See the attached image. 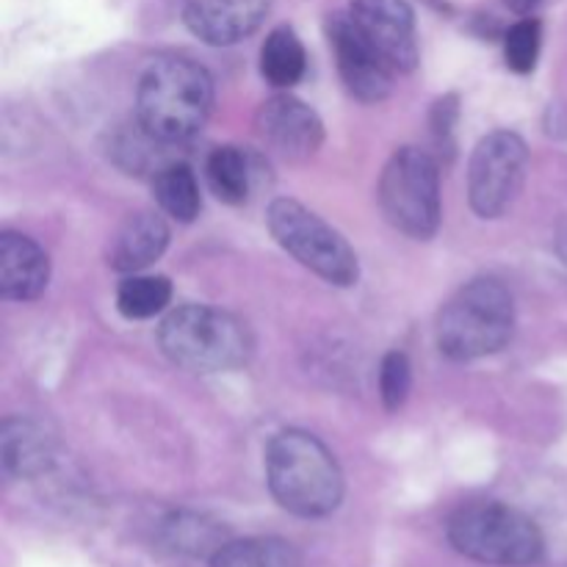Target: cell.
<instances>
[{
    "label": "cell",
    "mask_w": 567,
    "mask_h": 567,
    "mask_svg": "<svg viewBox=\"0 0 567 567\" xmlns=\"http://www.w3.org/2000/svg\"><path fill=\"white\" fill-rule=\"evenodd\" d=\"M214 105L208 70L183 55H161L136 89V122L161 144L188 142L203 131Z\"/></svg>",
    "instance_id": "6da1fadb"
},
{
    "label": "cell",
    "mask_w": 567,
    "mask_h": 567,
    "mask_svg": "<svg viewBox=\"0 0 567 567\" xmlns=\"http://www.w3.org/2000/svg\"><path fill=\"white\" fill-rule=\"evenodd\" d=\"M266 480L275 502L299 518H324L343 498V474L316 435L286 430L266 449Z\"/></svg>",
    "instance_id": "7a4b0ae2"
},
{
    "label": "cell",
    "mask_w": 567,
    "mask_h": 567,
    "mask_svg": "<svg viewBox=\"0 0 567 567\" xmlns=\"http://www.w3.org/2000/svg\"><path fill=\"white\" fill-rule=\"evenodd\" d=\"M515 330L513 293L482 277L460 288L437 313V347L452 360H480L502 352Z\"/></svg>",
    "instance_id": "3957f363"
},
{
    "label": "cell",
    "mask_w": 567,
    "mask_h": 567,
    "mask_svg": "<svg viewBox=\"0 0 567 567\" xmlns=\"http://www.w3.org/2000/svg\"><path fill=\"white\" fill-rule=\"evenodd\" d=\"M158 341L172 363L197 374L238 369L249 358V336L241 321L208 305L172 310L161 321Z\"/></svg>",
    "instance_id": "277c9868"
},
{
    "label": "cell",
    "mask_w": 567,
    "mask_h": 567,
    "mask_svg": "<svg viewBox=\"0 0 567 567\" xmlns=\"http://www.w3.org/2000/svg\"><path fill=\"white\" fill-rule=\"evenodd\" d=\"M449 543L485 565L526 567L543 557V535L535 520L502 502H474L449 520Z\"/></svg>",
    "instance_id": "5b68a950"
},
{
    "label": "cell",
    "mask_w": 567,
    "mask_h": 567,
    "mask_svg": "<svg viewBox=\"0 0 567 567\" xmlns=\"http://www.w3.org/2000/svg\"><path fill=\"white\" fill-rule=\"evenodd\" d=\"M382 216L410 238L426 241L441 227V169L426 150L402 147L391 155L377 186Z\"/></svg>",
    "instance_id": "8992f818"
},
{
    "label": "cell",
    "mask_w": 567,
    "mask_h": 567,
    "mask_svg": "<svg viewBox=\"0 0 567 567\" xmlns=\"http://www.w3.org/2000/svg\"><path fill=\"white\" fill-rule=\"evenodd\" d=\"M266 225H269L275 241L321 280L341 288L358 282L360 266L354 249L336 227L327 225L319 214L305 208L302 203L275 199L266 210Z\"/></svg>",
    "instance_id": "52a82bcc"
},
{
    "label": "cell",
    "mask_w": 567,
    "mask_h": 567,
    "mask_svg": "<svg viewBox=\"0 0 567 567\" xmlns=\"http://www.w3.org/2000/svg\"><path fill=\"white\" fill-rule=\"evenodd\" d=\"M529 150L513 131L487 133L468 164V199L482 219H498L513 208L526 181Z\"/></svg>",
    "instance_id": "ba28073f"
},
{
    "label": "cell",
    "mask_w": 567,
    "mask_h": 567,
    "mask_svg": "<svg viewBox=\"0 0 567 567\" xmlns=\"http://www.w3.org/2000/svg\"><path fill=\"white\" fill-rule=\"evenodd\" d=\"M327 39L336 55L338 75L349 94L363 103H380L391 94L396 70L382 59L380 50L363 37L349 14H336L327 20Z\"/></svg>",
    "instance_id": "9c48e42d"
},
{
    "label": "cell",
    "mask_w": 567,
    "mask_h": 567,
    "mask_svg": "<svg viewBox=\"0 0 567 567\" xmlns=\"http://www.w3.org/2000/svg\"><path fill=\"white\" fill-rule=\"evenodd\" d=\"M255 127L266 147L286 161H308L324 142L319 114L293 94H275L264 100L255 114Z\"/></svg>",
    "instance_id": "30bf717a"
},
{
    "label": "cell",
    "mask_w": 567,
    "mask_h": 567,
    "mask_svg": "<svg viewBox=\"0 0 567 567\" xmlns=\"http://www.w3.org/2000/svg\"><path fill=\"white\" fill-rule=\"evenodd\" d=\"M349 17L396 72L419 66L415 17L408 0H352Z\"/></svg>",
    "instance_id": "8fae6325"
},
{
    "label": "cell",
    "mask_w": 567,
    "mask_h": 567,
    "mask_svg": "<svg viewBox=\"0 0 567 567\" xmlns=\"http://www.w3.org/2000/svg\"><path fill=\"white\" fill-rule=\"evenodd\" d=\"M269 6L271 0H188L183 20L194 37L225 48L258 31Z\"/></svg>",
    "instance_id": "7c38bea8"
},
{
    "label": "cell",
    "mask_w": 567,
    "mask_h": 567,
    "mask_svg": "<svg viewBox=\"0 0 567 567\" xmlns=\"http://www.w3.org/2000/svg\"><path fill=\"white\" fill-rule=\"evenodd\" d=\"M50 282V258L33 238L22 233L0 236V297L31 302Z\"/></svg>",
    "instance_id": "4fadbf2b"
},
{
    "label": "cell",
    "mask_w": 567,
    "mask_h": 567,
    "mask_svg": "<svg viewBox=\"0 0 567 567\" xmlns=\"http://www.w3.org/2000/svg\"><path fill=\"white\" fill-rule=\"evenodd\" d=\"M169 227L158 214H133L116 227L109 244V266L122 275H138L164 255Z\"/></svg>",
    "instance_id": "5bb4252c"
},
{
    "label": "cell",
    "mask_w": 567,
    "mask_h": 567,
    "mask_svg": "<svg viewBox=\"0 0 567 567\" xmlns=\"http://www.w3.org/2000/svg\"><path fill=\"white\" fill-rule=\"evenodd\" d=\"M0 460L6 474L31 480L44 474L53 463V441L33 421L9 419L0 426Z\"/></svg>",
    "instance_id": "9a60e30c"
},
{
    "label": "cell",
    "mask_w": 567,
    "mask_h": 567,
    "mask_svg": "<svg viewBox=\"0 0 567 567\" xmlns=\"http://www.w3.org/2000/svg\"><path fill=\"white\" fill-rule=\"evenodd\" d=\"M205 177H208L210 192H214L221 203L241 205L247 203L249 194H252V158L238 147H216L214 153L208 155V164H205Z\"/></svg>",
    "instance_id": "2e32d148"
},
{
    "label": "cell",
    "mask_w": 567,
    "mask_h": 567,
    "mask_svg": "<svg viewBox=\"0 0 567 567\" xmlns=\"http://www.w3.org/2000/svg\"><path fill=\"white\" fill-rule=\"evenodd\" d=\"M305 66H308V55L297 31L288 25L275 28L260 48V75L275 89H291L293 83L302 81Z\"/></svg>",
    "instance_id": "e0dca14e"
},
{
    "label": "cell",
    "mask_w": 567,
    "mask_h": 567,
    "mask_svg": "<svg viewBox=\"0 0 567 567\" xmlns=\"http://www.w3.org/2000/svg\"><path fill=\"white\" fill-rule=\"evenodd\" d=\"M210 567H302V557L280 537H247L216 548Z\"/></svg>",
    "instance_id": "ac0fdd59"
},
{
    "label": "cell",
    "mask_w": 567,
    "mask_h": 567,
    "mask_svg": "<svg viewBox=\"0 0 567 567\" xmlns=\"http://www.w3.org/2000/svg\"><path fill=\"white\" fill-rule=\"evenodd\" d=\"M155 199H158L161 210L169 214L177 221H194L203 208L199 199L197 177H194L192 166L188 164H166L161 166L158 175L153 181Z\"/></svg>",
    "instance_id": "d6986e66"
},
{
    "label": "cell",
    "mask_w": 567,
    "mask_h": 567,
    "mask_svg": "<svg viewBox=\"0 0 567 567\" xmlns=\"http://www.w3.org/2000/svg\"><path fill=\"white\" fill-rule=\"evenodd\" d=\"M172 299V282L161 275H131L116 288V308L125 319L142 321L164 313Z\"/></svg>",
    "instance_id": "ffe728a7"
},
{
    "label": "cell",
    "mask_w": 567,
    "mask_h": 567,
    "mask_svg": "<svg viewBox=\"0 0 567 567\" xmlns=\"http://www.w3.org/2000/svg\"><path fill=\"white\" fill-rule=\"evenodd\" d=\"M543 48V25L535 17H524L520 22H515L513 28L504 37V59L507 66L518 75H526L537 66Z\"/></svg>",
    "instance_id": "44dd1931"
},
{
    "label": "cell",
    "mask_w": 567,
    "mask_h": 567,
    "mask_svg": "<svg viewBox=\"0 0 567 567\" xmlns=\"http://www.w3.org/2000/svg\"><path fill=\"white\" fill-rule=\"evenodd\" d=\"M410 385H413V369L404 352H388L380 365V396L388 410H399L410 396Z\"/></svg>",
    "instance_id": "7402d4cb"
},
{
    "label": "cell",
    "mask_w": 567,
    "mask_h": 567,
    "mask_svg": "<svg viewBox=\"0 0 567 567\" xmlns=\"http://www.w3.org/2000/svg\"><path fill=\"white\" fill-rule=\"evenodd\" d=\"M457 94H446V97L437 100L435 109H432V133H435V138L441 144H446L449 136H452L454 122H457Z\"/></svg>",
    "instance_id": "603a6c76"
},
{
    "label": "cell",
    "mask_w": 567,
    "mask_h": 567,
    "mask_svg": "<svg viewBox=\"0 0 567 567\" xmlns=\"http://www.w3.org/2000/svg\"><path fill=\"white\" fill-rule=\"evenodd\" d=\"M504 6H507L509 11H515V14H520V17H529L532 11L537 9V6H540V0H502Z\"/></svg>",
    "instance_id": "cb8c5ba5"
},
{
    "label": "cell",
    "mask_w": 567,
    "mask_h": 567,
    "mask_svg": "<svg viewBox=\"0 0 567 567\" xmlns=\"http://www.w3.org/2000/svg\"><path fill=\"white\" fill-rule=\"evenodd\" d=\"M557 252H559V258H563L565 264H567V219L563 221V225H559V233H557Z\"/></svg>",
    "instance_id": "d4e9b609"
}]
</instances>
